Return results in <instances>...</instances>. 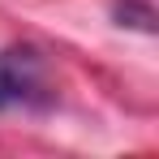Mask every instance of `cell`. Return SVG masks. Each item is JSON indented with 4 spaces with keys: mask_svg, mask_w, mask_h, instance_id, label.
I'll use <instances>...</instances> for the list:
<instances>
[{
    "mask_svg": "<svg viewBox=\"0 0 159 159\" xmlns=\"http://www.w3.org/2000/svg\"><path fill=\"white\" fill-rule=\"evenodd\" d=\"M52 99L43 60L30 48H9L0 52V112L4 107H43Z\"/></svg>",
    "mask_w": 159,
    "mask_h": 159,
    "instance_id": "6da1fadb",
    "label": "cell"
},
{
    "mask_svg": "<svg viewBox=\"0 0 159 159\" xmlns=\"http://www.w3.org/2000/svg\"><path fill=\"white\" fill-rule=\"evenodd\" d=\"M112 13H116V22H120V26L146 30V34L155 30V9H151L146 0H116V9H112Z\"/></svg>",
    "mask_w": 159,
    "mask_h": 159,
    "instance_id": "7a4b0ae2",
    "label": "cell"
}]
</instances>
